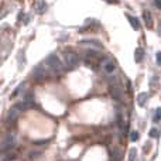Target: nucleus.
Segmentation results:
<instances>
[{"label":"nucleus","instance_id":"nucleus-16","mask_svg":"<svg viewBox=\"0 0 161 161\" xmlns=\"http://www.w3.org/2000/svg\"><path fill=\"white\" fill-rule=\"evenodd\" d=\"M160 119H161V107H158L156 110V114H154V119H153V120H154V123H157Z\"/></svg>","mask_w":161,"mask_h":161},{"label":"nucleus","instance_id":"nucleus-18","mask_svg":"<svg viewBox=\"0 0 161 161\" xmlns=\"http://www.w3.org/2000/svg\"><path fill=\"white\" fill-rule=\"evenodd\" d=\"M116 117H117L119 127H120V129H123V119H122V114H120V113H117V116H116Z\"/></svg>","mask_w":161,"mask_h":161},{"label":"nucleus","instance_id":"nucleus-19","mask_svg":"<svg viewBox=\"0 0 161 161\" xmlns=\"http://www.w3.org/2000/svg\"><path fill=\"white\" fill-rule=\"evenodd\" d=\"M150 136H151V137H154V139L158 137V130H157V129H151L150 130Z\"/></svg>","mask_w":161,"mask_h":161},{"label":"nucleus","instance_id":"nucleus-2","mask_svg":"<svg viewBox=\"0 0 161 161\" xmlns=\"http://www.w3.org/2000/svg\"><path fill=\"white\" fill-rule=\"evenodd\" d=\"M14 144H16V136H14V133H9L7 136L4 137V140H3V147H1V153L4 154L6 151L11 150L13 147H14Z\"/></svg>","mask_w":161,"mask_h":161},{"label":"nucleus","instance_id":"nucleus-9","mask_svg":"<svg viewBox=\"0 0 161 161\" xmlns=\"http://www.w3.org/2000/svg\"><path fill=\"white\" fill-rule=\"evenodd\" d=\"M45 10H47V3H45V0H37V13L43 14Z\"/></svg>","mask_w":161,"mask_h":161},{"label":"nucleus","instance_id":"nucleus-1","mask_svg":"<svg viewBox=\"0 0 161 161\" xmlns=\"http://www.w3.org/2000/svg\"><path fill=\"white\" fill-rule=\"evenodd\" d=\"M45 62H47L48 68L52 71V72L59 74V72H62V69H64V65H62V62H61V59L58 58L57 54H51V55H48V58H47Z\"/></svg>","mask_w":161,"mask_h":161},{"label":"nucleus","instance_id":"nucleus-12","mask_svg":"<svg viewBox=\"0 0 161 161\" xmlns=\"http://www.w3.org/2000/svg\"><path fill=\"white\" fill-rule=\"evenodd\" d=\"M17 114H18V110H17L16 107H13L10 112H9V114H7V120H11V122H14L17 119Z\"/></svg>","mask_w":161,"mask_h":161},{"label":"nucleus","instance_id":"nucleus-8","mask_svg":"<svg viewBox=\"0 0 161 161\" xmlns=\"http://www.w3.org/2000/svg\"><path fill=\"white\" fill-rule=\"evenodd\" d=\"M147 99H148V95L145 92H141V93H139V96H137V103H139L140 106H144Z\"/></svg>","mask_w":161,"mask_h":161},{"label":"nucleus","instance_id":"nucleus-22","mask_svg":"<svg viewBox=\"0 0 161 161\" xmlns=\"http://www.w3.org/2000/svg\"><path fill=\"white\" fill-rule=\"evenodd\" d=\"M40 154H41V153H30V157H31V158L32 157H38Z\"/></svg>","mask_w":161,"mask_h":161},{"label":"nucleus","instance_id":"nucleus-14","mask_svg":"<svg viewBox=\"0 0 161 161\" xmlns=\"http://www.w3.org/2000/svg\"><path fill=\"white\" fill-rule=\"evenodd\" d=\"M139 139H140L139 131H136V130H133V131L130 133V140H131V141H137Z\"/></svg>","mask_w":161,"mask_h":161},{"label":"nucleus","instance_id":"nucleus-11","mask_svg":"<svg viewBox=\"0 0 161 161\" xmlns=\"http://www.w3.org/2000/svg\"><path fill=\"white\" fill-rule=\"evenodd\" d=\"M127 18H129L130 24H131V27H133L134 30H139V28H140V23H139V20H137L136 17L130 16V14H127Z\"/></svg>","mask_w":161,"mask_h":161},{"label":"nucleus","instance_id":"nucleus-3","mask_svg":"<svg viewBox=\"0 0 161 161\" xmlns=\"http://www.w3.org/2000/svg\"><path fill=\"white\" fill-rule=\"evenodd\" d=\"M64 58H65V65L68 68H75V66L79 65V57L75 52H65Z\"/></svg>","mask_w":161,"mask_h":161},{"label":"nucleus","instance_id":"nucleus-13","mask_svg":"<svg viewBox=\"0 0 161 161\" xmlns=\"http://www.w3.org/2000/svg\"><path fill=\"white\" fill-rule=\"evenodd\" d=\"M143 16H144V18H145V24H147L148 27H151L153 21H151V14H150V11H144V13H143Z\"/></svg>","mask_w":161,"mask_h":161},{"label":"nucleus","instance_id":"nucleus-10","mask_svg":"<svg viewBox=\"0 0 161 161\" xmlns=\"http://www.w3.org/2000/svg\"><path fill=\"white\" fill-rule=\"evenodd\" d=\"M23 102H26L28 106L31 107L32 106V102H34V95H32L31 92H27L26 95H24V97H23Z\"/></svg>","mask_w":161,"mask_h":161},{"label":"nucleus","instance_id":"nucleus-4","mask_svg":"<svg viewBox=\"0 0 161 161\" xmlns=\"http://www.w3.org/2000/svg\"><path fill=\"white\" fill-rule=\"evenodd\" d=\"M109 91H110V95H112L113 100H116V102H120L122 100V91H120V86H119V83L116 80L109 85Z\"/></svg>","mask_w":161,"mask_h":161},{"label":"nucleus","instance_id":"nucleus-6","mask_svg":"<svg viewBox=\"0 0 161 161\" xmlns=\"http://www.w3.org/2000/svg\"><path fill=\"white\" fill-rule=\"evenodd\" d=\"M102 68L106 74H113V72L116 71V64H114L113 59H106V61H103Z\"/></svg>","mask_w":161,"mask_h":161},{"label":"nucleus","instance_id":"nucleus-20","mask_svg":"<svg viewBox=\"0 0 161 161\" xmlns=\"http://www.w3.org/2000/svg\"><path fill=\"white\" fill-rule=\"evenodd\" d=\"M154 6H156L157 9L161 10V0H154Z\"/></svg>","mask_w":161,"mask_h":161},{"label":"nucleus","instance_id":"nucleus-15","mask_svg":"<svg viewBox=\"0 0 161 161\" xmlns=\"http://www.w3.org/2000/svg\"><path fill=\"white\" fill-rule=\"evenodd\" d=\"M136 156H137V151H136V148H131L129 153V161H134L136 160Z\"/></svg>","mask_w":161,"mask_h":161},{"label":"nucleus","instance_id":"nucleus-23","mask_svg":"<svg viewBox=\"0 0 161 161\" xmlns=\"http://www.w3.org/2000/svg\"><path fill=\"white\" fill-rule=\"evenodd\" d=\"M109 1H114V0H109Z\"/></svg>","mask_w":161,"mask_h":161},{"label":"nucleus","instance_id":"nucleus-21","mask_svg":"<svg viewBox=\"0 0 161 161\" xmlns=\"http://www.w3.org/2000/svg\"><path fill=\"white\" fill-rule=\"evenodd\" d=\"M157 62H158V64H161V52H157Z\"/></svg>","mask_w":161,"mask_h":161},{"label":"nucleus","instance_id":"nucleus-5","mask_svg":"<svg viewBox=\"0 0 161 161\" xmlns=\"http://www.w3.org/2000/svg\"><path fill=\"white\" fill-rule=\"evenodd\" d=\"M32 75H34V78L37 80H43V79H45L47 78V71H45V68H44L43 65H37L35 66V69L32 71Z\"/></svg>","mask_w":161,"mask_h":161},{"label":"nucleus","instance_id":"nucleus-7","mask_svg":"<svg viewBox=\"0 0 161 161\" xmlns=\"http://www.w3.org/2000/svg\"><path fill=\"white\" fill-rule=\"evenodd\" d=\"M143 57H144V49L140 48V47L136 48V51H134V59H136V62H141Z\"/></svg>","mask_w":161,"mask_h":161},{"label":"nucleus","instance_id":"nucleus-17","mask_svg":"<svg viewBox=\"0 0 161 161\" xmlns=\"http://www.w3.org/2000/svg\"><path fill=\"white\" fill-rule=\"evenodd\" d=\"M113 158H114V161H120V157H122V154H120V151L119 150H113Z\"/></svg>","mask_w":161,"mask_h":161}]
</instances>
